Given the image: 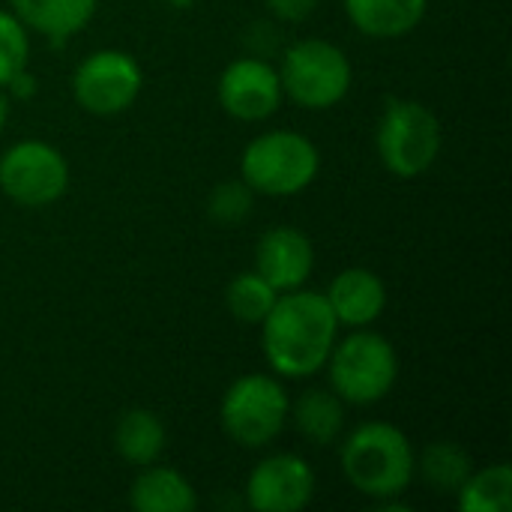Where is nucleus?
I'll return each mask as SVG.
<instances>
[{"instance_id": "1", "label": "nucleus", "mask_w": 512, "mask_h": 512, "mask_svg": "<svg viewBox=\"0 0 512 512\" xmlns=\"http://www.w3.org/2000/svg\"><path fill=\"white\" fill-rule=\"evenodd\" d=\"M336 333L339 321L324 294L294 288L282 291L261 321V348L273 372L285 378H312L327 366Z\"/></svg>"}, {"instance_id": "2", "label": "nucleus", "mask_w": 512, "mask_h": 512, "mask_svg": "<svg viewBox=\"0 0 512 512\" xmlns=\"http://www.w3.org/2000/svg\"><path fill=\"white\" fill-rule=\"evenodd\" d=\"M342 471L360 495L387 501L408 492L417 459L402 429L390 423H363L342 447Z\"/></svg>"}, {"instance_id": "3", "label": "nucleus", "mask_w": 512, "mask_h": 512, "mask_svg": "<svg viewBox=\"0 0 512 512\" xmlns=\"http://www.w3.org/2000/svg\"><path fill=\"white\" fill-rule=\"evenodd\" d=\"M318 147L291 129H273L252 138L240 156V180L261 195L288 198L309 189L318 177Z\"/></svg>"}, {"instance_id": "4", "label": "nucleus", "mask_w": 512, "mask_h": 512, "mask_svg": "<svg viewBox=\"0 0 512 512\" xmlns=\"http://www.w3.org/2000/svg\"><path fill=\"white\" fill-rule=\"evenodd\" d=\"M378 156L393 177L411 180L426 174L444 144L441 120L417 99H390L378 120Z\"/></svg>"}, {"instance_id": "5", "label": "nucleus", "mask_w": 512, "mask_h": 512, "mask_svg": "<svg viewBox=\"0 0 512 512\" xmlns=\"http://www.w3.org/2000/svg\"><path fill=\"white\" fill-rule=\"evenodd\" d=\"M279 81L282 93L300 108L327 111L348 96L354 69L339 45L327 39H300L282 54Z\"/></svg>"}, {"instance_id": "6", "label": "nucleus", "mask_w": 512, "mask_h": 512, "mask_svg": "<svg viewBox=\"0 0 512 512\" xmlns=\"http://www.w3.org/2000/svg\"><path fill=\"white\" fill-rule=\"evenodd\" d=\"M327 363H330V387L348 405L381 402L399 378L396 348L381 333L363 327L348 339L336 342Z\"/></svg>"}, {"instance_id": "7", "label": "nucleus", "mask_w": 512, "mask_h": 512, "mask_svg": "<svg viewBox=\"0 0 512 512\" xmlns=\"http://www.w3.org/2000/svg\"><path fill=\"white\" fill-rule=\"evenodd\" d=\"M291 399L273 375H243L222 396V429L246 450L267 447L288 420Z\"/></svg>"}, {"instance_id": "8", "label": "nucleus", "mask_w": 512, "mask_h": 512, "mask_svg": "<svg viewBox=\"0 0 512 512\" xmlns=\"http://www.w3.org/2000/svg\"><path fill=\"white\" fill-rule=\"evenodd\" d=\"M144 84V72L129 51L102 48L87 54L72 75L75 102L96 117H114L132 108Z\"/></svg>"}, {"instance_id": "9", "label": "nucleus", "mask_w": 512, "mask_h": 512, "mask_svg": "<svg viewBox=\"0 0 512 512\" xmlns=\"http://www.w3.org/2000/svg\"><path fill=\"white\" fill-rule=\"evenodd\" d=\"M66 186L69 165L48 141H18L0 156V192L21 207H48Z\"/></svg>"}, {"instance_id": "10", "label": "nucleus", "mask_w": 512, "mask_h": 512, "mask_svg": "<svg viewBox=\"0 0 512 512\" xmlns=\"http://www.w3.org/2000/svg\"><path fill=\"white\" fill-rule=\"evenodd\" d=\"M216 96L225 114H231L234 120L258 123L279 111L285 93H282L279 69H273L261 57H237L219 75Z\"/></svg>"}, {"instance_id": "11", "label": "nucleus", "mask_w": 512, "mask_h": 512, "mask_svg": "<svg viewBox=\"0 0 512 512\" xmlns=\"http://www.w3.org/2000/svg\"><path fill=\"white\" fill-rule=\"evenodd\" d=\"M315 498V471L294 453L258 462L246 483V501L258 512H297Z\"/></svg>"}, {"instance_id": "12", "label": "nucleus", "mask_w": 512, "mask_h": 512, "mask_svg": "<svg viewBox=\"0 0 512 512\" xmlns=\"http://www.w3.org/2000/svg\"><path fill=\"white\" fill-rule=\"evenodd\" d=\"M255 270L282 294L303 288L315 270V246L312 240L288 225L264 231L255 249Z\"/></svg>"}, {"instance_id": "13", "label": "nucleus", "mask_w": 512, "mask_h": 512, "mask_svg": "<svg viewBox=\"0 0 512 512\" xmlns=\"http://www.w3.org/2000/svg\"><path fill=\"white\" fill-rule=\"evenodd\" d=\"M324 300L333 318L339 321V327L360 330L381 318L387 306V288L378 273L366 267H348L330 282Z\"/></svg>"}, {"instance_id": "14", "label": "nucleus", "mask_w": 512, "mask_h": 512, "mask_svg": "<svg viewBox=\"0 0 512 512\" xmlns=\"http://www.w3.org/2000/svg\"><path fill=\"white\" fill-rule=\"evenodd\" d=\"M429 0H345L351 24L372 39H399L417 30Z\"/></svg>"}, {"instance_id": "15", "label": "nucleus", "mask_w": 512, "mask_h": 512, "mask_svg": "<svg viewBox=\"0 0 512 512\" xmlns=\"http://www.w3.org/2000/svg\"><path fill=\"white\" fill-rule=\"evenodd\" d=\"M9 3L15 9L12 15L24 27L48 36L54 45H63L72 33L90 24L99 0H9Z\"/></svg>"}, {"instance_id": "16", "label": "nucleus", "mask_w": 512, "mask_h": 512, "mask_svg": "<svg viewBox=\"0 0 512 512\" xmlns=\"http://www.w3.org/2000/svg\"><path fill=\"white\" fill-rule=\"evenodd\" d=\"M129 504L138 512H192L198 495L180 471L144 465L129 489Z\"/></svg>"}, {"instance_id": "17", "label": "nucleus", "mask_w": 512, "mask_h": 512, "mask_svg": "<svg viewBox=\"0 0 512 512\" xmlns=\"http://www.w3.org/2000/svg\"><path fill=\"white\" fill-rule=\"evenodd\" d=\"M288 414H294L297 432L315 447H330L345 432V402L333 390H306Z\"/></svg>"}, {"instance_id": "18", "label": "nucleus", "mask_w": 512, "mask_h": 512, "mask_svg": "<svg viewBox=\"0 0 512 512\" xmlns=\"http://www.w3.org/2000/svg\"><path fill=\"white\" fill-rule=\"evenodd\" d=\"M165 441H168V435H165L162 420L147 408H132L117 420L114 447H117L120 459L129 465H138V468L153 465L162 456Z\"/></svg>"}, {"instance_id": "19", "label": "nucleus", "mask_w": 512, "mask_h": 512, "mask_svg": "<svg viewBox=\"0 0 512 512\" xmlns=\"http://www.w3.org/2000/svg\"><path fill=\"white\" fill-rule=\"evenodd\" d=\"M471 471H474L471 456L453 441H435L420 456V474L426 486L438 495H456L471 477Z\"/></svg>"}, {"instance_id": "20", "label": "nucleus", "mask_w": 512, "mask_h": 512, "mask_svg": "<svg viewBox=\"0 0 512 512\" xmlns=\"http://www.w3.org/2000/svg\"><path fill=\"white\" fill-rule=\"evenodd\" d=\"M462 512H510L512 510V468L492 465L471 471L465 486L456 492Z\"/></svg>"}, {"instance_id": "21", "label": "nucleus", "mask_w": 512, "mask_h": 512, "mask_svg": "<svg viewBox=\"0 0 512 512\" xmlns=\"http://www.w3.org/2000/svg\"><path fill=\"white\" fill-rule=\"evenodd\" d=\"M279 291L255 270V273H240L231 279L228 291H225V303L228 312L240 321V324H261L267 318V312L273 309Z\"/></svg>"}, {"instance_id": "22", "label": "nucleus", "mask_w": 512, "mask_h": 512, "mask_svg": "<svg viewBox=\"0 0 512 512\" xmlns=\"http://www.w3.org/2000/svg\"><path fill=\"white\" fill-rule=\"evenodd\" d=\"M252 207H255V192L243 180H225L207 198V216L222 228L240 225L252 213Z\"/></svg>"}, {"instance_id": "23", "label": "nucleus", "mask_w": 512, "mask_h": 512, "mask_svg": "<svg viewBox=\"0 0 512 512\" xmlns=\"http://www.w3.org/2000/svg\"><path fill=\"white\" fill-rule=\"evenodd\" d=\"M30 57V39L27 27L6 9H0V87L27 66Z\"/></svg>"}, {"instance_id": "24", "label": "nucleus", "mask_w": 512, "mask_h": 512, "mask_svg": "<svg viewBox=\"0 0 512 512\" xmlns=\"http://www.w3.org/2000/svg\"><path fill=\"white\" fill-rule=\"evenodd\" d=\"M315 6L318 0H267V9L282 21H306Z\"/></svg>"}, {"instance_id": "25", "label": "nucleus", "mask_w": 512, "mask_h": 512, "mask_svg": "<svg viewBox=\"0 0 512 512\" xmlns=\"http://www.w3.org/2000/svg\"><path fill=\"white\" fill-rule=\"evenodd\" d=\"M6 90H9L12 99H30V96L36 93V75H30L27 66H24L21 72H15V75L6 81Z\"/></svg>"}, {"instance_id": "26", "label": "nucleus", "mask_w": 512, "mask_h": 512, "mask_svg": "<svg viewBox=\"0 0 512 512\" xmlns=\"http://www.w3.org/2000/svg\"><path fill=\"white\" fill-rule=\"evenodd\" d=\"M6 120H9V96L0 90V132H3V126H6Z\"/></svg>"}, {"instance_id": "27", "label": "nucleus", "mask_w": 512, "mask_h": 512, "mask_svg": "<svg viewBox=\"0 0 512 512\" xmlns=\"http://www.w3.org/2000/svg\"><path fill=\"white\" fill-rule=\"evenodd\" d=\"M165 6H171V9H189L195 0H162Z\"/></svg>"}]
</instances>
